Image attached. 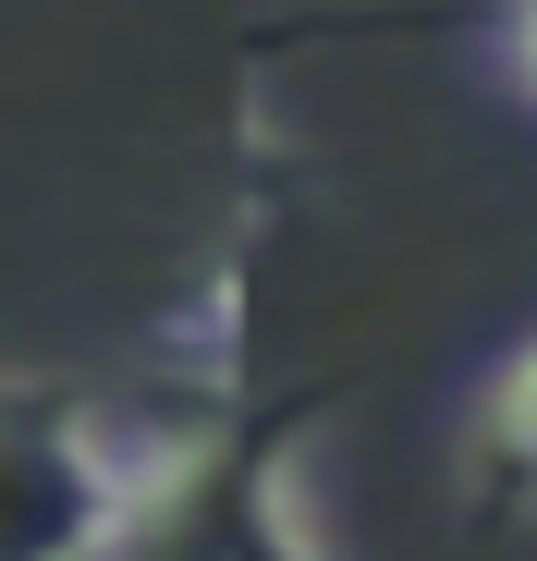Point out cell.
<instances>
[{"label":"cell","instance_id":"3957f363","mask_svg":"<svg viewBox=\"0 0 537 561\" xmlns=\"http://www.w3.org/2000/svg\"><path fill=\"white\" fill-rule=\"evenodd\" d=\"M489 61H501V85L537 111V0H501L489 13Z\"/></svg>","mask_w":537,"mask_h":561},{"label":"cell","instance_id":"7a4b0ae2","mask_svg":"<svg viewBox=\"0 0 537 561\" xmlns=\"http://www.w3.org/2000/svg\"><path fill=\"white\" fill-rule=\"evenodd\" d=\"M477 463L489 477H513V489H537V342L489 379V403H477Z\"/></svg>","mask_w":537,"mask_h":561},{"label":"cell","instance_id":"6da1fadb","mask_svg":"<svg viewBox=\"0 0 537 561\" xmlns=\"http://www.w3.org/2000/svg\"><path fill=\"white\" fill-rule=\"evenodd\" d=\"M184 477L196 451L171 427H135L49 379H0V561H135Z\"/></svg>","mask_w":537,"mask_h":561}]
</instances>
